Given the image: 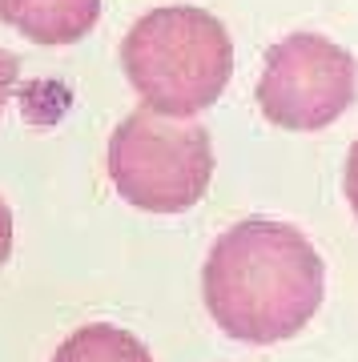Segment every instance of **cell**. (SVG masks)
<instances>
[{
    "mask_svg": "<svg viewBox=\"0 0 358 362\" xmlns=\"http://www.w3.org/2000/svg\"><path fill=\"white\" fill-rule=\"evenodd\" d=\"M0 8H4V0H0Z\"/></svg>",
    "mask_w": 358,
    "mask_h": 362,
    "instance_id": "obj_10",
    "label": "cell"
},
{
    "mask_svg": "<svg viewBox=\"0 0 358 362\" xmlns=\"http://www.w3.org/2000/svg\"><path fill=\"white\" fill-rule=\"evenodd\" d=\"M346 202L358 218V141L350 145V157H346Z\"/></svg>",
    "mask_w": 358,
    "mask_h": 362,
    "instance_id": "obj_8",
    "label": "cell"
},
{
    "mask_svg": "<svg viewBox=\"0 0 358 362\" xmlns=\"http://www.w3.org/2000/svg\"><path fill=\"white\" fill-rule=\"evenodd\" d=\"M8 254H13V209L0 197V266L8 262Z\"/></svg>",
    "mask_w": 358,
    "mask_h": 362,
    "instance_id": "obj_9",
    "label": "cell"
},
{
    "mask_svg": "<svg viewBox=\"0 0 358 362\" xmlns=\"http://www.w3.org/2000/svg\"><path fill=\"white\" fill-rule=\"evenodd\" d=\"M97 16H101V0H4L0 8V21H8L25 40L49 49L89 37Z\"/></svg>",
    "mask_w": 358,
    "mask_h": 362,
    "instance_id": "obj_5",
    "label": "cell"
},
{
    "mask_svg": "<svg viewBox=\"0 0 358 362\" xmlns=\"http://www.w3.org/2000/svg\"><path fill=\"white\" fill-rule=\"evenodd\" d=\"M121 65L141 105L166 117H193L230 85L233 40L205 8L169 4L129 28L121 40Z\"/></svg>",
    "mask_w": 358,
    "mask_h": 362,
    "instance_id": "obj_2",
    "label": "cell"
},
{
    "mask_svg": "<svg viewBox=\"0 0 358 362\" xmlns=\"http://www.w3.org/2000/svg\"><path fill=\"white\" fill-rule=\"evenodd\" d=\"M109 177L133 209H193L214 177V145L193 117H166L141 105L109 137Z\"/></svg>",
    "mask_w": 358,
    "mask_h": 362,
    "instance_id": "obj_3",
    "label": "cell"
},
{
    "mask_svg": "<svg viewBox=\"0 0 358 362\" xmlns=\"http://www.w3.org/2000/svg\"><path fill=\"white\" fill-rule=\"evenodd\" d=\"M358 97L354 57L318 37V33H290L266 52V69L258 81V105L270 125L294 133H314L334 125Z\"/></svg>",
    "mask_w": 358,
    "mask_h": 362,
    "instance_id": "obj_4",
    "label": "cell"
},
{
    "mask_svg": "<svg viewBox=\"0 0 358 362\" xmlns=\"http://www.w3.org/2000/svg\"><path fill=\"white\" fill-rule=\"evenodd\" d=\"M209 318L238 342L274 346L318 314L326 266L290 221L250 218L214 242L202 270Z\"/></svg>",
    "mask_w": 358,
    "mask_h": 362,
    "instance_id": "obj_1",
    "label": "cell"
},
{
    "mask_svg": "<svg viewBox=\"0 0 358 362\" xmlns=\"http://www.w3.org/2000/svg\"><path fill=\"white\" fill-rule=\"evenodd\" d=\"M16 81H21V61H16L13 52L0 49V113H4L8 97L16 93Z\"/></svg>",
    "mask_w": 358,
    "mask_h": 362,
    "instance_id": "obj_7",
    "label": "cell"
},
{
    "mask_svg": "<svg viewBox=\"0 0 358 362\" xmlns=\"http://www.w3.org/2000/svg\"><path fill=\"white\" fill-rule=\"evenodd\" d=\"M52 362H154V354L145 350L137 334L109 322H93L64 338Z\"/></svg>",
    "mask_w": 358,
    "mask_h": 362,
    "instance_id": "obj_6",
    "label": "cell"
}]
</instances>
